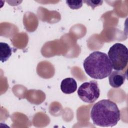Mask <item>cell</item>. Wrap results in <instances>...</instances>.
<instances>
[{
    "label": "cell",
    "instance_id": "obj_3",
    "mask_svg": "<svg viewBox=\"0 0 128 128\" xmlns=\"http://www.w3.org/2000/svg\"><path fill=\"white\" fill-rule=\"evenodd\" d=\"M108 57L112 68L116 70H122L126 68L128 62V48L122 44L116 43L110 48Z\"/></svg>",
    "mask_w": 128,
    "mask_h": 128
},
{
    "label": "cell",
    "instance_id": "obj_6",
    "mask_svg": "<svg viewBox=\"0 0 128 128\" xmlns=\"http://www.w3.org/2000/svg\"><path fill=\"white\" fill-rule=\"evenodd\" d=\"M76 88L77 84L74 78H67L64 79L61 82V90L66 94L74 93L76 92Z\"/></svg>",
    "mask_w": 128,
    "mask_h": 128
},
{
    "label": "cell",
    "instance_id": "obj_5",
    "mask_svg": "<svg viewBox=\"0 0 128 128\" xmlns=\"http://www.w3.org/2000/svg\"><path fill=\"white\" fill-rule=\"evenodd\" d=\"M126 78V75L120 70H114L109 76L108 81L111 86L114 88H118L121 86L124 83Z\"/></svg>",
    "mask_w": 128,
    "mask_h": 128
},
{
    "label": "cell",
    "instance_id": "obj_4",
    "mask_svg": "<svg viewBox=\"0 0 128 128\" xmlns=\"http://www.w3.org/2000/svg\"><path fill=\"white\" fill-rule=\"evenodd\" d=\"M79 98L87 103L94 102L100 96V90L97 82L92 80L82 84L78 90Z\"/></svg>",
    "mask_w": 128,
    "mask_h": 128
},
{
    "label": "cell",
    "instance_id": "obj_9",
    "mask_svg": "<svg viewBox=\"0 0 128 128\" xmlns=\"http://www.w3.org/2000/svg\"><path fill=\"white\" fill-rule=\"evenodd\" d=\"M83 2L86 3L87 5L92 7V9H94L96 7L102 5L103 2L101 0H84Z\"/></svg>",
    "mask_w": 128,
    "mask_h": 128
},
{
    "label": "cell",
    "instance_id": "obj_8",
    "mask_svg": "<svg viewBox=\"0 0 128 128\" xmlns=\"http://www.w3.org/2000/svg\"><path fill=\"white\" fill-rule=\"evenodd\" d=\"M82 0H66V3L72 9L77 10L82 6Z\"/></svg>",
    "mask_w": 128,
    "mask_h": 128
},
{
    "label": "cell",
    "instance_id": "obj_2",
    "mask_svg": "<svg viewBox=\"0 0 128 128\" xmlns=\"http://www.w3.org/2000/svg\"><path fill=\"white\" fill-rule=\"evenodd\" d=\"M83 66L88 76L96 80L107 78L112 70L111 62L107 54L99 51L91 53L84 60Z\"/></svg>",
    "mask_w": 128,
    "mask_h": 128
},
{
    "label": "cell",
    "instance_id": "obj_1",
    "mask_svg": "<svg viewBox=\"0 0 128 128\" xmlns=\"http://www.w3.org/2000/svg\"><path fill=\"white\" fill-rule=\"evenodd\" d=\"M90 118L96 126L112 127L120 120V112L115 102L110 100H102L92 107Z\"/></svg>",
    "mask_w": 128,
    "mask_h": 128
},
{
    "label": "cell",
    "instance_id": "obj_7",
    "mask_svg": "<svg viewBox=\"0 0 128 128\" xmlns=\"http://www.w3.org/2000/svg\"><path fill=\"white\" fill-rule=\"evenodd\" d=\"M12 50L10 46L5 42L0 43V60L2 62L6 61L12 55Z\"/></svg>",
    "mask_w": 128,
    "mask_h": 128
}]
</instances>
